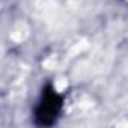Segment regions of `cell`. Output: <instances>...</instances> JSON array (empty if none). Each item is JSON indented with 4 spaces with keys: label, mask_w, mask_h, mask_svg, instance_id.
Returning a JSON list of instances; mask_svg holds the SVG:
<instances>
[{
    "label": "cell",
    "mask_w": 128,
    "mask_h": 128,
    "mask_svg": "<svg viewBox=\"0 0 128 128\" xmlns=\"http://www.w3.org/2000/svg\"><path fill=\"white\" fill-rule=\"evenodd\" d=\"M66 95L59 92L51 80H47L32 107V124L35 126H54L65 110Z\"/></svg>",
    "instance_id": "obj_1"
}]
</instances>
